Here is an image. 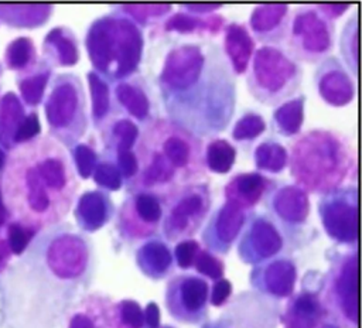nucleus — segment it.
I'll return each instance as SVG.
<instances>
[{
    "instance_id": "obj_1",
    "label": "nucleus",
    "mask_w": 362,
    "mask_h": 328,
    "mask_svg": "<svg viewBox=\"0 0 362 328\" xmlns=\"http://www.w3.org/2000/svg\"><path fill=\"white\" fill-rule=\"evenodd\" d=\"M232 68L216 44L175 45L165 57L158 86L170 120L197 137L223 131L235 110Z\"/></svg>"
},
{
    "instance_id": "obj_2",
    "label": "nucleus",
    "mask_w": 362,
    "mask_h": 328,
    "mask_svg": "<svg viewBox=\"0 0 362 328\" xmlns=\"http://www.w3.org/2000/svg\"><path fill=\"white\" fill-rule=\"evenodd\" d=\"M78 180L69 153L49 136L8 151L0 191L13 221L38 232L58 225L71 211Z\"/></svg>"
},
{
    "instance_id": "obj_3",
    "label": "nucleus",
    "mask_w": 362,
    "mask_h": 328,
    "mask_svg": "<svg viewBox=\"0 0 362 328\" xmlns=\"http://www.w3.org/2000/svg\"><path fill=\"white\" fill-rule=\"evenodd\" d=\"M134 156L137 171L129 180L130 192L161 197L206 178L205 147L201 139L170 119H156L146 126Z\"/></svg>"
},
{
    "instance_id": "obj_4",
    "label": "nucleus",
    "mask_w": 362,
    "mask_h": 328,
    "mask_svg": "<svg viewBox=\"0 0 362 328\" xmlns=\"http://www.w3.org/2000/svg\"><path fill=\"white\" fill-rule=\"evenodd\" d=\"M290 172L297 184L310 192L328 194L355 168L349 139L334 130H308L290 144Z\"/></svg>"
},
{
    "instance_id": "obj_5",
    "label": "nucleus",
    "mask_w": 362,
    "mask_h": 328,
    "mask_svg": "<svg viewBox=\"0 0 362 328\" xmlns=\"http://www.w3.org/2000/svg\"><path fill=\"white\" fill-rule=\"evenodd\" d=\"M85 44L92 65L106 78L119 81L137 68L143 35L130 17L107 14L90 24Z\"/></svg>"
},
{
    "instance_id": "obj_6",
    "label": "nucleus",
    "mask_w": 362,
    "mask_h": 328,
    "mask_svg": "<svg viewBox=\"0 0 362 328\" xmlns=\"http://www.w3.org/2000/svg\"><path fill=\"white\" fill-rule=\"evenodd\" d=\"M44 113L49 137L65 148H72L85 136L89 117L86 95L81 78L72 72L51 76L44 98Z\"/></svg>"
},
{
    "instance_id": "obj_7",
    "label": "nucleus",
    "mask_w": 362,
    "mask_h": 328,
    "mask_svg": "<svg viewBox=\"0 0 362 328\" xmlns=\"http://www.w3.org/2000/svg\"><path fill=\"white\" fill-rule=\"evenodd\" d=\"M301 83V69L296 61L274 45L256 51L249 75L247 89L263 105L274 106L291 96Z\"/></svg>"
},
{
    "instance_id": "obj_8",
    "label": "nucleus",
    "mask_w": 362,
    "mask_h": 328,
    "mask_svg": "<svg viewBox=\"0 0 362 328\" xmlns=\"http://www.w3.org/2000/svg\"><path fill=\"white\" fill-rule=\"evenodd\" d=\"M161 230L170 242H181L194 236L211 209L208 184L197 182L175 188L160 197Z\"/></svg>"
},
{
    "instance_id": "obj_9",
    "label": "nucleus",
    "mask_w": 362,
    "mask_h": 328,
    "mask_svg": "<svg viewBox=\"0 0 362 328\" xmlns=\"http://www.w3.org/2000/svg\"><path fill=\"white\" fill-rule=\"evenodd\" d=\"M291 58L317 62L331 51L334 24L321 11L304 8L297 11L284 35Z\"/></svg>"
},
{
    "instance_id": "obj_10",
    "label": "nucleus",
    "mask_w": 362,
    "mask_h": 328,
    "mask_svg": "<svg viewBox=\"0 0 362 328\" xmlns=\"http://www.w3.org/2000/svg\"><path fill=\"white\" fill-rule=\"evenodd\" d=\"M163 209L160 197L151 192H129L117 215L119 229L132 239H144L157 232Z\"/></svg>"
},
{
    "instance_id": "obj_11",
    "label": "nucleus",
    "mask_w": 362,
    "mask_h": 328,
    "mask_svg": "<svg viewBox=\"0 0 362 328\" xmlns=\"http://www.w3.org/2000/svg\"><path fill=\"white\" fill-rule=\"evenodd\" d=\"M356 188H338L325 194L320 202L322 225L334 239L352 243L356 240Z\"/></svg>"
},
{
    "instance_id": "obj_12",
    "label": "nucleus",
    "mask_w": 362,
    "mask_h": 328,
    "mask_svg": "<svg viewBox=\"0 0 362 328\" xmlns=\"http://www.w3.org/2000/svg\"><path fill=\"white\" fill-rule=\"evenodd\" d=\"M208 297V284L195 276H178L167 288V307L171 314L184 321H195L202 315Z\"/></svg>"
},
{
    "instance_id": "obj_13",
    "label": "nucleus",
    "mask_w": 362,
    "mask_h": 328,
    "mask_svg": "<svg viewBox=\"0 0 362 328\" xmlns=\"http://www.w3.org/2000/svg\"><path fill=\"white\" fill-rule=\"evenodd\" d=\"M245 219V211L226 201L208 221L202 239L212 250L226 252L232 242L238 238Z\"/></svg>"
},
{
    "instance_id": "obj_14",
    "label": "nucleus",
    "mask_w": 362,
    "mask_h": 328,
    "mask_svg": "<svg viewBox=\"0 0 362 328\" xmlns=\"http://www.w3.org/2000/svg\"><path fill=\"white\" fill-rule=\"evenodd\" d=\"M41 51V59L51 68L71 66L79 59L76 35L66 25H57L49 30L42 40Z\"/></svg>"
},
{
    "instance_id": "obj_15",
    "label": "nucleus",
    "mask_w": 362,
    "mask_h": 328,
    "mask_svg": "<svg viewBox=\"0 0 362 328\" xmlns=\"http://www.w3.org/2000/svg\"><path fill=\"white\" fill-rule=\"evenodd\" d=\"M272 181L262 174H238L229 180L225 187V197L243 211L255 206L272 187Z\"/></svg>"
},
{
    "instance_id": "obj_16",
    "label": "nucleus",
    "mask_w": 362,
    "mask_h": 328,
    "mask_svg": "<svg viewBox=\"0 0 362 328\" xmlns=\"http://www.w3.org/2000/svg\"><path fill=\"white\" fill-rule=\"evenodd\" d=\"M112 209L113 206L107 194L102 191H86L78 199L75 219L81 229L93 232L109 221Z\"/></svg>"
},
{
    "instance_id": "obj_17",
    "label": "nucleus",
    "mask_w": 362,
    "mask_h": 328,
    "mask_svg": "<svg viewBox=\"0 0 362 328\" xmlns=\"http://www.w3.org/2000/svg\"><path fill=\"white\" fill-rule=\"evenodd\" d=\"M28 112L13 90L0 95V147L7 153L16 147V137Z\"/></svg>"
},
{
    "instance_id": "obj_18",
    "label": "nucleus",
    "mask_w": 362,
    "mask_h": 328,
    "mask_svg": "<svg viewBox=\"0 0 362 328\" xmlns=\"http://www.w3.org/2000/svg\"><path fill=\"white\" fill-rule=\"evenodd\" d=\"M242 246L247 257L263 259L274 254L280 249L281 238L267 219L259 218L247 228Z\"/></svg>"
},
{
    "instance_id": "obj_19",
    "label": "nucleus",
    "mask_w": 362,
    "mask_h": 328,
    "mask_svg": "<svg viewBox=\"0 0 362 328\" xmlns=\"http://www.w3.org/2000/svg\"><path fill=\"white\" fill-rule=\"evenodd\" d=\"M52 68L48 66L42 59L23 72L16 75V85L18 88V98L25 107H35L44 100V95L51 79Z\"/></svg>"
},
{
    "instance_id": "obj_20",
    "label": "nucleus",
    "mask_w": 362,
    "mask_h": 328,
    "mask_svg": "<svg viewBox=\"0 0 362 328\" xmlns=\"http://www.w3.org/2000/svg\"><path fill=\"white\" fill-rule=\"evenodd\" d=\"M324 68L320 76V92L328 103L345 105L352 98V83L349 76L344 72L342 66L335 58L325 61L321 66Z\"/></svg>"
},
{
    "instance_id": "obj_21",
    "label": "nucleus",
    "mask_w": 362,
    "mask_h": 328,
    "mask_svg": "<svg viewBox=\"0 0 362 328\" xmlns=\"http://www.w3.org/2000/svg\"><path fill=\"white\" fill-rule=\"evenodd\" d=\"M52 10L48 4H0V24L11 28H37L49 20Z\"/></svg>"
},
{
    "instance_id": "obj_22",
    "label": "nucleus",
    "mask_w": 362,
    "mask_h": 328,
    "mask_svg": "<svg viewBox=\"0 0 362 328\" xmlns=\"http://www.w3.org/2000/svg\"><path fill=\"white\" fill-rule=\"evenodd\" d=\"M358 262H356V254L354 253L352 256H348L344 259L339 273L335 279V288L337 294L339 297L341 307L346 317L356 322L358 317Z\"/></svg>"
},
{
    "instance_id": "obj_23",
    "label": "nucleus",
    "mask_w": 362,
    "mask_h": 328,
    "mask_svg": "<svg viewBox=\"0 0 362 328\" xmlns=\"http://www.w3.org/2000/svg\"><path fill=\"white\" fill-rule=\"evenodd\" d=\"M255 42L247 33L246 27L242 24L232 23L226 27L225 34V54L230 61V68L235 74H243L249 68V59Z\"/></svg>"
},
{
    "instance_id": "obj_24",
    "label": "nucleus",
    "mask_w": 362,
    "mask_h": 328,
    "mask_svg": "<svg viewBox=\"0 0 362 328\" xmlns=\"http://www.w3.org/2000/svg\"><path fill=\"white\" fill-rule=\"evenodd\" d=\"M286 6H263L255 11L252 27L263 41H279L286 35Z\"/></svg>"
},
{
    "instance_id": "obj_25",
    "label": "nucleus",
    "mask_w": 362,
    "mask_h": 328,
    "mask_svg": "<svg viewBox=\"0 0 362 328\" xmlns=\"http://www.w3.org/2000/svg\"><path fill=\"white\" fill-rule=\"evenodd\" d=\"M37 61V48L30 37L21 35L11 40L3 52V66L17 74L33 68Z\"/></svg>"
},
{
    "instance_id": "obj_26",
    "label": "nucleus",
    "mask_w": 362,
    "mask_h": 328,
    "mask_svg": "<svg viewBox=\"0 0 362 328\" xmlns=\"http://www.w3.org/2000/svg\"><path fill=\"white\" fill-rule=\"evenodd\" d=\"M222 24H223V18L216 14L206 18H199L188 13H177L164 21V31H177L180 34H192V33L215 34L221 30Z\"/></svg>"
},
{
    "instance_id": "obj_27",
    "label": "nucleus",
    "mask_w": 362,
    "mask_h": 328,
    "mask_svg": "<svg viewBox=\"0 0 362 328\" xmlns=\"http://www.w3.org/2000/svg\"><path fill=\"white\" fill-rule=\"evenodd\" d=\"M171 262L173 259L168 247L160 240H150L137 252L139 266L146 274L151 277H157L165 273L171 266Z\"/></svg>"
},
{
    "instance_id": "obj_28",
    "label": "nucleus",
    "mask_w": 362,
    "mask_h": 328,
    "mask_svg": "<svg viewBox=\"0 0 362 328\" xmlns=\"http://www.w3.org/2000/svg\"><path fill=\"white\" fill-rule=\"evenodd\" d=\"M88 82L92 100V120L96 127L105 126L112 110V98L109 85L96 71L88 72Z\"/></svg>"
},
{
    "instance_id": "obj_29",
    "label": "nucleus",
    "mask_w": 362,
    "mask_h": 328,
    "mask_svg": "<svg viewBox=\"0 0 362 328\" xmlns=\"http://www.w3.org/2000/svg\"><path fill=\"white\" fill-rule=\"evenodd\" d=\"M115 96L119 103L136 119L143 120L148 115V99L137 83L130 81L119 82L115 88Z\"/></svg>"
},
{
    "instance_id": "obj_30",
    "label": "nucleus",
    "mask_w": 362,
    "mask_h": 328,
    "mask_svg": "<svg viewBox=\"0 0 362 328\" xmlns=\"http://www.w3.org/2000/svg\"><path fill=\"white\" fill-rule=\"evenodd\" d=\"M235 160H236L235 147L223 139H214L205 147L206 170H211L218 174L228 172L235 164Z\"/></svg>"
},
{
    "instance_id": "obj_31",
    "label": "nucleus",
    "mask_w": 362,
    "mask_h": 328,
    "mask_svg": "<svg viewBox=\"0 0 362 328\" xmlns=\"http://www.w3.org/2000/svg\"><path fill=\"white\" fill-rule=\"evenodd\" d=\"M276 208L283 218L291 221L303 219L307 216L308 211V201L304 189L288 187L284 191H280L276 197Z\"/></svg>"
},
{
    "instance_id": "obj_32",
    "label": "nucleus",
    "mask_w": 362,
    "mask_h": 328,
    "mask_svg": "<svg viewBox=\"0 0 362 328\" xmlns=\"http://www.w3.org/2000/svg\"><path fill=\"white\" fill-rule=\"evenodd\" d=\"M303 102L304 98H297L294 100L283 103L274 113V123L279 130L287 136L298 131L303 123Z\"/></svg>"
},
{
    "instance_id": "obj_33",
    "label": "nucleus",
    "mask_w": 362,
    "mask_h": 328,
    "mask_svg": "<svg viewBox=\"0 0 362 328\" xmlns=\"http://www.w3.org/2000/svg\"><path fill=\"white\" fill-rule=\"evenodd\" d=\"M38 230L25 226L17 221H10L3 229V238L13 256H21L33 239L37 236Z\"/></svg>"
},
{
    "instance_id": "obj_34",
    "label": "nucleus",
    "mask_w": 362,
    "mask_h": 328,
    "mask_svg": "<svg viewBox=\"0 0 362 328\" xmlns=\"http://www.w3.org/2000/svg\"><path fill=\"white\" fill-rule=\"evenodd\" d=\"M294 269L286 262H276L266 270V286L267 288L279 295H286L291 291L294 281Z\"/></svg>"
},
{
    "instance_id": "obj_35",
    "label": "nucleus",
    "mask_w": 362,
    "mask_h": 328,
    "mask_svg": "<svg viewBox=\"0 0 362 328\" xmlns=\"http://www.w3.org/2000/svg\"><path fill=\"white\" fill-rule=\"evenodd\" d=\"M255 157L256 165L267 171H280V168L286 164V151L276 143L260 144L255 153Z\"/></svg>"
},
{
    "instance_id": "obj_36",
    "label": "nucleus",
    "mask_w": 362,
    "mask_h": 328,
    "mask_svg": "<svg viewBox=\"0 0 362 328\" xmlns=\"http://www.w3.org/2000/svg\"><path fill=\"white\" fill-rule=\"evenodd\" d=\"M320 305L318 301L311 294H304L297 298L293 308V317L296 327L308 328V325L313 324V320L318 314Z\"/></svg>"
},
{
    "instance_id": "obj_37",
    "label": "nucleus",
    "mask_w": 362,
    "mask_h": 328,
    "mask_svg": "<svg viewBox=\"0 0 362 328\" xmlns=\"http://www.w3.org/2000/svg\"><path fill=\"white\" fill-rule=\"evenodd\" d=\"M69 156H71L72 164H75L76 171L82 178H88L93 174L96 168V154L89 146L78 143L71 148Z\"/></svg>"
},
{
    "instance_id": "obj_38",
    "label": "nucleus",
    "mask_w": 362,
    "mask_h": 328,
    "mask_svg": "<svg viewBox=\"0 0 362 328\" xmlns=\"http://www.w3.org/2000/svg\"><path fill=\"white\" fill-rule=\"evenodd\" d=\"M112 139H115V151L132 150L137 139V127L127 119L116 122L110 127Z\"/></svg>"
},
{
    "instance_id": "obj_39",
    "label": "nucleus",
    "mask_w": 362,
    "mask_h": 328,
    "mask_svg": "<svg viewBox=\"0 0 362 328\" xmlns=\"http://www.w3.org/2000/svg\"><path fill=\"white\" fill-rule=\"evenodd\" d=\"M264 120L259 115L247 113L243 117H240V120L236 123L232 136L238 141L255 139L264 130Z\"/></svg>"
},
{
    "instance_id": "obj_40",
    "label": "nucleus",
    "mask_w": 362,
    "mask_h": 328,
    "mask_svg": "<svg viewBox=\"0 0 362 328\" xmlns=\"http://www.w3.org/2000/svg\"><path fill=\"white\" fill-rule=\"evenodd\" d=\"M93 180L96 184L116 191L122 187V174L116 165V163L103 160L93 171Z\"/></svg>"
},
{
    "instance_id": "obj_41",
    "label": "nucleus",
    "mask_w": 362,
    "mask_h": 328,
    "mask_svg": "<svg viewBox=\"0 0 362 328\" xmlns=\"http://www.w3.org/2000/svg\"><path fill=\"white\" fill-rule=\"evenodd\" d=\"M358 24H356V14H354L352 20L349 18L348 20V24L346 27L344 28V35H342V40H341V49H342V54H344V58L348 64V68L352 69V72L355 74L356 72V59L352 52H351V48H354V51L358 49Z\"/></svg>"
},
{
    "instance_id": "obj_42",
    "label": "nucleus",
    "mask_w": 362,
    "mask_h": 328,
    "mask_svg": "<svg viewBox=\"0 0 362 328\" xmlns=\"http://www.w3.org/2000/svg\"><path fill=\"white\" fill-rule=\"evenodd\" d=\"M119 320L124 328H141L144 322L143 311L136 301L124 300L117 307Z\"/></svg>"
},
{
    "instance_id": "obj_43",
    "label": "nucleus",
    "mask_w": 362,
    "mask_h": 328,
    "mask_svg": "<svg viewBox=\"0 0 362 328\" xmlns=\"http://www.w3.org/2000/svg\"><path fill=\"white\" fill-rule=\"evenodd\" d=\"M195 267L199 273L211 277V279H219L223 274V263L212 256L208 250H198L195 256Z\"/></svg>"
},
{
    "instance_id": "obj_44",
    "label": "nucleus",
    "mask_w": 362,
    "mask_h": 328,
    "mask_svg": "<svg viewBox=\"0 0 362 328\" xmlns=\"http://www.w3.org/2000/svg\"><path fill=\"white\" fill-rule=\"evenodd\" d=\"M198 250H199V246L192 239L178 242V245L175 246V257H177L178 266L182 269L189 267L194 263Z\"/></svg>"
},
{
    "instance_id": "obj_45",
    "label": "nucleus",
    "mask_w": 362,
    "mask_h": 328,
    "mask_svg": "<svg viewBox=\"0 0 362 328\" xmlns=\"http://www.w3.org/2000/svg\"><path fill=\"white\" fill-rule=\"evenodd\" d=\"M232 291V286L228 280L225 279H219L215 284H214V288H212V295H211V303L214 305H221L226 301V298L229 297Z\"/></svg>"
},
{
    "instance_id": "obj_46",
    "label": "nucleus",
    "mask_w": 362,
    "mask_h": 328,
    "mask_svg": "<svg viewBox=\"0 0 362 328\" xmlns=\"http://www.w3.org/2000/svg\"><path fill=\"white\" fill-rule=\"evenodd\" d=\"M144 321L150 328H157L160 322V310L156 303H148L146 307V311L143 314Z\"/></svg>"
},
{
    "instance_id": "obj_47",
    "label": "nucleus",
    "mask_w": 362,
    "mask_h": 328,
    "mask_svg": "<svg viewBox=\"0 0 362 328\" xmlns=\"http://www.w3.org/2000/svg\"><path fill=\"white\" fill-rule=\"evenodd\" d=\"M11 252L3 238V235L0 236V274L7 269V266L10 264V260H11Z\"/></svg>"
},
{
    "instance_id": "obj_48",
    "label": "nucleus",
    "mask_w": 362,
    "mask_h": 328,
    "mask_svg": "<svg viewBox=\"0 0 362 328\" xmlns=\"http://www.w3.org/2000/svg\"><path fill=\"white\" fill-rule=\"evenodd\" d=\"M11 221V216L4 205V201H3V195H1V191H0V236L3 233V229L4 226Z\"/></svg>"
},
{
    "instance_id": "obj_49",
    "label": "nucleus",
    "mask_w": 362,
    "mask_h": 328,
    "mask_svg": "<svg viewBox=\"0 0 362 328\" xmlns=\"http://www.w3.org/2000/svg\"><path fill=\"white\" fill-rule=\"evenodd\" d=\"M7 156H8V153L3 147H0V175H1V172L4 170L6 161H7Z\"/></svg>"
},
{
    "instance_id": "obj_50",
    "label": "nucleus",
    "mask_w": 362,
    "mask_h": 328,
    "mask_svg": "<svg viewBox=\"0 0 362 328\" xmlns=\"http://www.w3.org/2000/svg\"><path fill=\"white\" fill-rule=\"evenodd\" d=\"M3 71H4V66H3V64L0 62V78H1V75H3Z\"/></svg>"
}]
</instances>
